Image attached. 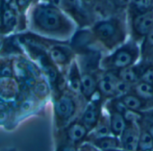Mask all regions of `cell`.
Masks as SVG:
<instances>
[{
    "mask_svg": "<svg viewBox=\"0 0 153 151\" xmlns=\"http://www.w3.org/2000/svg\"><path fill=\"white\" fill-rule=\"evenodd\" d=\"M140 68V80L153 84V64L147 63L139 65Z\"/></svg>",
    "mask_w": 153,
    "mask_h": 151,
    "instance_id": "obj_20",
    "label": "cell"
},
{
    "mask_svg": "<svg viewBox=\"0 0 153 151\" xmlns=\"http://www.w3.org/2000/svg\"><path fill=\"white\" fill-rule=\"evenodd\" d=\"M68 87L72 93L75 95H82L81 87V74L79 67L75 61L70 66L68 73Z\"/></svg>",
    "mask_w": 153,
    "mask_h": 151,
    "instance_id": "obj_14",
    "label": "cell"
},
{
    "mask_svg": "<svg viewBox=\"0 0 153 151\" xmlns=\"http://www.w3.org/2000/svg\"><path fill=\"white\" fill-rule=\"evenodd\" d=\"M30 107H31V104H29V102H24L23 104H22V105H21V109L22 110H24V111H27V110H29L30 109Z\"/></svg>",
    "mask_w": 153,
    "mask_h": 151,
    "instance_id": "obj_29",
    "label": "cell"
},
{
    "mask_svg": "<svg viewBox=\"0 0 153 151\" xmlns=\"http://www.w3.org/2000/svg\"><path fill=\"white\" fill-rule=\"evenodd\" d=\"M153 28V11L141 12L134 16L131 23L132 35L135 40L144 38Z\"/></svg>",
    "mask_w": 153,
    "mask_h": 151,
    "instance_id": "obj_5",
    "label": "cell"
},
{
    "mask_svg": "<svg viewBox=\"0 0 153 151\" xmlns=\"http://www.w3.org/2000/svg\"><path fill=\"white\" fill-rule=\"evenodd\" d=\"M76 111V104L70 94L63 93L55 102V115L59 125L68 123Z\"/></svg>",
    "mask_w": 153,
    "mask_h": 151,
    "instance_id": "obj_4",
    "label": "cell"
},
{
    "mask_svg": "<svg viewBox=\"0 0 153 151\" xmlns=\"http://www.w3.org/2000/svg\"><path fill=\"white\" fill-rule=\"evenodd\" d=\"M6 108V104L0 101V111H4Z\"/></svg>",
    "mask_w": 153,
    "mask_h": 151,
    "instance_id": "obj_30",
    "label": "cell"
},
{
    "mask_svg": "<svg viewBox=\"0 0 153 151\" xmlns=\"http://www.w3.org/2000/svg\"><path fill=\"white\" fill-rule=\"evenodd\" d=\"M139 48L135 41H129L119 47L111 55L101 61V66L107 70H118L135 63L139 57Z\"/></svg>",
    "mask_w": 153,
    "mask_h": 151,
    "instance_id": "obj_2",
    "label": "cell"
},
{
    "mask_svg": "<svg viewBox=\"0 0 153 151\" xmlns=\"http://www.w3.org/2000/svg\"><path fill=\"white\" fill-rule=\"evenodd\" d=\"M93 130H94L93 135L95 136V138H93L105 137V136H108V135L112 134L111 127H110V123H109V119H108V121H106L105 118L100 117L97 126Z\"/></svg>",
    "mask_w": 153,
    "mask_h": 151,
    "instance_id": "obj_19",
    "label": "cell"
},
{
    "mask_svg": "<svg viewBox=\"0 0 153 151\" xmlns=\"http://www.w3.org/2000/svg\"><path fill=\"white\" fill-rule=\"evenodd\" d=\"M91 142L93 145L101 150H118L122 149L121 141L118 137L113 135V136H105L100 138H92Z\"/></svg>",
    "mask_w": 153,
    "mask_h": 151,
    "instance_id": "obj_13",
    "label": "cell"
},
{
    "mask_svg": "<svg viewBox=\"0 0 153 151\" xmlns=\"http://www.w3.org/2000/svg\"><path fill=\"white\" fill-rule=\"evenodd\" d=\"M5 1H6L7 3H9V2H10V0H5Z\"/></svg>",
    "mask_w": 153,
    "mask_h": 151,
    "instance_id": "obj_31",
    "label": "cell"
},
{
    "mask_svg": "<svg viewBox=\"0 0 153 151\" xmlns=\"http://www.w3.org/2000/svg\"><path fill=\"white\" fill-rule=\"evenodd\" d=\"M142 54L143 56L149 58L151 57V54L153 55V28L144 37L142 45Z\"/></svg>",
    "mask_w": 153,
    "mask_h": 151,
    "instance_id": "obj_21",
    "label": "cell"
},
{
    "mask_svg": "<svg viewBox=\"0 0 153 151\" xmlns=\"http://www.w3.org/2000/svg\"><path fill=\"white\" fill-rule=\"evenodd\" d=\"M131 91L148 103L153 101V84L140 80L136 84L132 85Z\"/></svg>",
    "mask_w": 153,
    "mask_h": 151,
    "instance_id": "obj_16",
    "label": "cell"
},
{
    "mask_svg": "<svg viewBox=\"0 0 153 151\" xmlns=\"http://www.w3.org/2000/svg\"><path fill=\"white\" fill-rule=\"evenodd\" d=\"M65 132H66V137L69 141V143L76 146L88 138V134L89 130L80 120V121H74L70 122L68 125Z\"/></svg>",
    "mask_w": 153,
    "mask_h": 151,
    "instance_id": "obj_9",
    "label": "cell"
},
{
    "mask_svg": "<svg viewBox=\"0 0 153 151\" xmlns=\"http://www.w3.org/2000/svg\"><path fill=\"white\" fill-rule=\"evenodd\" d=\"M33 92L35 95L38 96L39 98L46 97L49 94V88H48L47 84L43 81L37 82L33 87Z\"/></svg>",
    "mask_w": 153,
    "mask_h": 151,
    "instance_id": "obj_22",
    "label": "cell"
},
{
    "mask_svg": "<svg viewBox=\"0 0 153 151\" xmlns=\"http://www.w3.org/2000/svg\"><path fill=\"white\" fill-rule=\"evenodd\" d=\"M132 4L142 12L150 11L153 8V0H132Z\"/></svg>",
    "mask_w": 153,
    "mask_h": 151,
    "instance_id": "obj_23",
    "label": "cell"
},
{
    "mask_svg": "<svg viewBox=\"0 0 153 151\" xmlns=\"http://www.w3.org/2000/svg\"><path fill=\"white\" fill-rule=\"evenodd\" d=\"M153 149V138L145 128L140 130L138 150H152Z\"/></svg>",
    "mask_w": 153,
    "mask_h": 151,
    "instance_id": "obj_18",
    "label": "cell"
},
{
    "mask_svg": "<svg viewBox=\"0 0 153 151\" xmlns=\"http://www.w3.org/2000/svg\"><path fill=\"white\" fill-rule=\"evenodd\" d=\"M118 76V78L130 85H134L138 81H140V68L139 66H129L118 70H114Z\"/></svg>",
    "mask_w": 153,
    "mask_h": 151,
    "instance_id": "obj_15",
    "label": "cell"
},
{
    "mask_svg": "<svg viewBox=\"0 0 153 151\" xmlns=\"http://www.w3.org/2000/svg\"><path fill=\"white\" fill-rule=\"evenodd\" d=\"M50 1L56 7H61L64 5V0H50Z\"/></svg>",
    "mask_w": 153,
    "mask_h": 151,
    "instance_id": "obj_26",
    "label": "cell"
},
{
    "mask_svg": "<svg viewBox=\"0 0 153 151\" xmlns=\"http://www.w3.org/2000/svg\"><path fill=\"white\" fill-rule=\"evenodd\" d=\"M109 123L111 127L112 134L120 137L123 131L125 129L127 124V120L122 111H120L117 107H110L109 108Z\"/></svg>",
    "mask_w": 153,
    "mask_h": 151,
    "instance_id": "obj_10",
    "label": "cell"
},
{
    "mask_svg": "<svg viewBox=\"0 0 153 151\" xmlns=\"http://www.w3.org/2000/svg\"><path fill=\"white\" fill-rule=\"evenodd\" d=\"M121 104L128 111L132 113H138L147 108L148 102L139 97L134 93H127L119 97Z\"/></svg>",
    "mask_w": 153,
    "mask_h": 151,
    "instance_id": "obj_11",
    "label": "cell"
},
{
    "mask_svg": "<svg viewBox=\"0 0 153 151\" xmlns=\"http://www.w3.org/2000/svg\"><path fill=\"white\" fill-rule=\"evenodd\" d=\"M16 23V16L11 9H6L3 14V24L6 27L10 28Z\"/></svg>",
    "mask_w": 153,
    "mask_h": 151,
    "instance_id": "obj_24",
    "label": "cell"
},
{
    "mask_svg": "<svg viewBox=\"0 0 153 151\" xmlns=\"http://www.w3.org/2000/svg\"><path fill=\"white\" fill-rule=\"evenodd\" d=\"M7 113H6L5 111H0V122L6 121L7 119Z\"/></svg>",
    "mask_w": 153,
    "mask_h": 151,
    "instance_id": "obj_28",
    "label": "cell"
},
{
    "mask_svg": "<svg viewBox=\"0 0 153 151\" xmlns=\"http://www.w3.org/2000/svg\"><path fill=\"white\" fill-rule=\"evenodd\" d=\"M50 58L52 61L57 63L58 65L64 66L68 64L71 59V52L67 48L61 46H56L51 49L50 50Z\"/></svg>",
    "mask_w": 153,
    "mask_h": 151,
    "instance_id": "obj_17",
    "label": "cell"
},
{
    "mask_svg": "<svg viewBox=\"0 0 153 151\" xmlns=\"http://www.w3.org/2000/svg\"><path fill=\"white\" fill-rule=\"evenodd\" d=\"M147 129V130L149 132V134L151 135V137L153 138V121H149L147 127H145Z\"/></svg>",
    "mask_w": 153,
    "mask_h": 151,
    "instance_id": "obj_27",
    "label": "cell"
},
{
    "mask_svg": "<svg viewBox=\"0 0 153 151\" xmlns=\"http://www.w3.org/2000/svg\"><path fill=\"white\" fill-rule=\"evenodd\" d=\"M120 78L114 70L104 73L97 80V91L105 97L117 96V87Z\"/></svg>",
    "mask_w": 153,
    "mask_h": 151,
    "instance_id": "obj_6",
    "label": "cell"
},
{
    "mask_svg": "<svg viewBox=\"0 0 153 151\" xmlns=\"http://www.w3.org/2000/svg\"><path fill=\"white\" fill-rule=\"evenodd\" d=\"M1 3H2V0H0V7H1Z\"/></svg>",
    "mask_w": 153,
    "mask_h": 151,
    "instance_id": "obj_32",
    "label": "cell"
},
{
    "mask_svg": "<svg viewBox=\"0 0 153 151\" xmlns=\"http://www.w3.org/2000/svg\"><path fill=\"white\" fill-rule=\"evenodd\" d=\"M82 95L88 100H91L97 91V80L90 72H83L81 74Z\"/></svg>",
    "mask_w": 153,
    "mask_h": 151,
    "instance_id": "obj_12",
    "label": "cell"
},
{
    "mask_svg": "<svg viewBox=\"0 0 153 151\" xmlns=\"http://www.w3.org/2000/svg\"><path fill=\"white\" fill-rule=\"evenodd\" d=\"M140 130L139 127L132 121H127L124 130L120 136L122 149L124 150H138Z\"/></svg>",
    "mask_w": 153,
    "mask_h": 151,
    "instance_id": "obj_8",
    "label": "cell"
},
{
    "mask_svg": "<svg viewBox=\"0 0 153 151\" xmlns=\"http://www.w3.org/2000/svg\"><path fill=\"white\" fill-rule=\"evenodd\" d=\"M102 113V102L100 99H91L89 100L87 107L85 108L81 121L86 125L89 131H91L97 124Z\"/></svg>",
    "mask_w": 153,
    "mask_h": 151,
    "instance_id": "obj_7",
    "label": "cell"
},
{
    "mask_svg": "<svg viewBox=\"0 0 153 151\" xmlns=\"http://www.w3.org/2000/svg\"><path fill=\"white\" fill-rule=\"evenodd\" d=\"M34 22L42 31L56 33L68 34L71 33V24L66 21L56 7L40 6L34 12Z\"/></svg>",
    "mask_w": 153,
    "mask_h": 151,
    "instance_id": "obj_1",
    "label": "cell"
},
{
    "mask_svg": "<svg viewBox=\"0 0 153 151\" xmlns=\"http://www.w3.org/2000/svg\"><path fill=\"white\" fill-rule=\"evenodd\" d=\"M94 36L106 48L113 49L124 41V31L115 20H105L97 23L92 30Z\"/></svg>",
    "mask_w": 153,
    "mask_h": 151,
    "instance_id": "obj_3",
    "label": "cell"
},
{
    "mask_svg": "<svg viewBox=\"0 0 153 151\" xmlns=\"http://www.w3.org/2000/svg\"><path fill=\"white\" fill-rule=\"evenodd\" d=\"M31 0H17V5L20 8H25Z\"/></svg>",
    "mask_w": 153,
    "mask_h": 151,
    "instance_id": "obj_25",
    "label": "cell"
}]
</instances>
